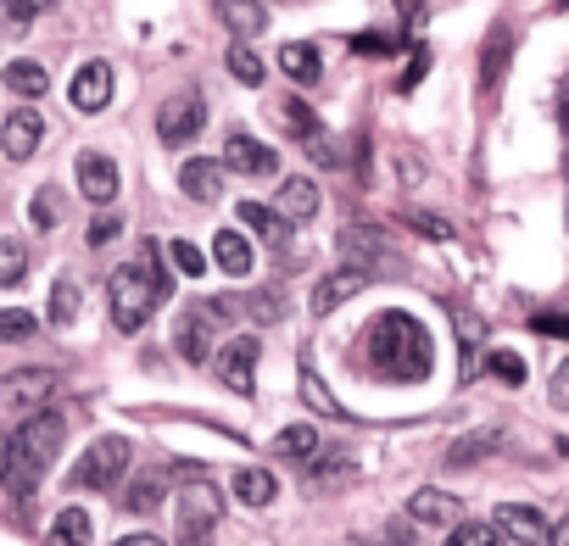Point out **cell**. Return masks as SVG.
Returning <instances> with one entry per match:
<instances>
[{
  "mask_svg": "<svg viewBox=\"0 0 569 546\" xmlns=\"http://www.w3.org/2000/svg\"><path fill=\"white\" fill-rule=\"evenodd\" d=\"M363 357H369V374L397 380V385H419L436 363V346L413 313H380L363 330Z\"/></svg>",
  "mask_w": 569,
  "mask_h": 546,
  "instance_id": "obj_1",
  "label": "cell"
},
{
  "mask_svg": "<svg viewBox=\"0 0 569 546\" xmlns=\"http://www.w3.org/2000/svg\"><path fill=\"white\" fill-rule=\"evenodd\" d=\"M302 474H308V485H319V491H325V485H336V479H347V474H352V457H347L341 446H319V452L302 463Z\"/></svg>",
  "mask_w": 569,
  "mask_h": 546,
  "instance_id": "obj_25",
  "label": "cell"
},
{
  "mask_svg": "<svg viewBox=\"0 0 569 546\" xmlns=\"http://www.w3.org/2000/svg\"><path fill=\"white\" fill-rule=\"evenodd\" d=\"M29 223H34L40 234H51V229L62 223V190H57V184H46V190L29 201Z\"/></svg>",
  "mask_w": 569,
  "mask_h": 546,
  "instance_id": "obj_33",
  "label": "cell"
},
{
  "mask_svg": "<svg viewBox=\"0 0 569 546\" xmlns=\"http://www.w3.org/2000/svg\"><path fill=\"white\" fill-rule=\"evenodd\" d=\"M408 223H413L419 234H430V240H447V223H441V218H430V212H413Z\"/></svg>",
  "mask_w": 569,
  "mask_h": 546,
  "instance_id": "obj_45",
  "label": "cell"
},
{
  "mask_svg": "<svg viewBox=\"0 0 569 546\" xmlns=\"http://www.w3.org/2000/svg\"><path fill=\"white\" fill-rule=\"evenodd\" d=\"M0 79H7V90L23 95V101H40V95L51 90V73H46L40 62H29V57H23V62H7V73H0Z\"/></svg>",
  "mask_w": 569,
  "mask_h": 546,
  "instance_id": "obj_27",
  "label": "cell"
},
{
  "mask_svg": "<svg viewBox=\"0 0 569 546\" xmlns=\"http://www.w3.org/2000/svg\"><path fill=\"white\" fill-rule=\"evenodd\" d=\"M491 374H497L502 385H525V363H519L513 352H491Z\"/></svg>",
  "mask_w": 569,
  "mask_h": 546,
  "instance_id": "obj_41",
  "label": "cell"
},
{
  "mask_svg": "<svg viewBox=\"0 0 569 546\" xmlns=\"http://www.w3.org/2000/svg\"><path fill=\"white\" fill-rule=\"evenodd\" d=\"M536 330L541 335H569V313H536Z\"/></svg>",
  "mask_w": 569,
  "mask_h": 546,
  "instance_id": "obj_46",
  "label": "cell"
},
{
  "mask_svg": "<svg viewBox=\"0 0 569 546\" xmlns=\"http://www.w3.org/2000/svg\"><path fill=\"white\" fill-rule=\"evenodd\" d=\"M257 357H262L257 341H251V335H234V341H223V346L212 352V374H218L229 391L246 396V391H257Z\"/></svg>",
  "mask_w": 569,
  "mask_h": 546,
  "instance_id": "obj_8",
  "label": "cell"
},
{
  "mask_svg": "<svg viewBox=\"0 0 569 546\" xmlns=\"http://www.w3.org/2000/svg\"><path fill=\"white\" fill-rule=\"evenodd\" d=\"M118 229H123V223H118V218H112V212H101V218H96V223H90V245H107V240H112V234H118Z\"/></svg>",
  "mask_w": 569,
  "mask_h": 546,
  "instance_id": "obj_44",
  "label": "cell"
},
{
  "mask_svg": "<svg viewBox=\"0 0 569 546\" xmlns=\"http://www.w3.org/2000/svg\"><path fill=\"white\" fill-rule=\"evenodd\" d=\"M129 463H134V446L123 435H101L73 463V491H118L123 474H129Z\"/></svg>",
  "mask_w": 569,
  "mask_h": 546,
  "instance_id": "obj_5",
  "label": "cell"
},
{
  "mask_svg": "<svg viewBox=\"0 0 569 546\" xmlns=\"http://www.w3.org/2000/svg\"><path fill=\"white\" fill-rule=\"evenodd\" d=\"M319 446H325V441H319L313 424H291V429H279V435H273V457H284V463H308Z\"/></svg>",
  "mask_w": 569,
  "mask_h": 546,
  "instance_id": "obj_26",
  "label": "cell"
},
{
  "mask_svg": "<svg viewBox=\"0 0 569 546\" xmlns=\"http://www.w3.org/2000/svg\"><path fill=\"white\" fill-rule=\"evenodd\" d=\"M179 190H184L190 201L212 206V201H218V190H223V168H218V162H207V156H190V162L179 168Z\"/></svg>",
  "mask_w": 569,
  "mask_h": 546,
  "instance_id": "obj_21",
  "label": "cell"
},
{
  "mask_svg": "<svg viewBox=\"0 0 569 546\" xmlns=\"http://www.w3.org/2000/svg\"><path fill=\"white\" fill-rule=\"evenodd\" d=\"M40 140H46V118L40 112H12L7 123H0V151H7L12 162H29L34 151H40Z\"/></svg>",
  "mask_w": 569,
  "mask_h": 546,
  "instance_id": "obj_13",
  "label": "cell"
},
{
  "mask_svg": "<svg viewBox=\"0 0 569 546\" xmlns=\"http://www.w3.org/2000/svg\"><path fill=\"white\" fill-rule=\"evenodd\" d=\"M79 302H84L79 280H73V273H62V280L51 285V324H57V330H68V324L79 318Z\"/></svg>",
  "mask_w": 569,
  "mask_h": 546,
  "instance_id": "obj_30",
  "label": "cell"
},
{
  "mask_svg": "<svg viewBox=\"0 0 569 546\" xmlns=\"http://www.w3.org/2000/svg\"><path fill=\"white\" fill-rule=\"evenodd\" d=\"M229 73L240 79V84H251V90H262V57L251 51V46H229Z\"/></svg>",
  "mask_w": 569,
  "mask_h": 546,
  "instance_id": "obj_36",
  "label": "cell"
},
{
  "mask_svg": "<svg viewBox=\"0 0 569 546\" xmlns=\"http://www.w3.org/2000/svg\"><path fill=\"white\" fill-rule=\"evenodd\" d=\"M558 107H563V134H569V79H563V95H558Z\"/></svg>",
  "mask_w": 569,
  "mask_h": 546,
  "instance_id": "obj_50",
  "label": "cell"
},
{
  "mask_svg": "<svg viewBox=\"0 0 569 546\" xmlns=\"http://www.w3.org/2000/svg\"><path fill=\"white\" fill-rule=\"evenodd\" d=\"M273 212H279V218H291V223H308V218L319 212V184H313V179H284Z\"/></svg>",
  "mask_w": 569,
  "mask_h": 546,
  "instance_id": "obj_22",
  "label": "cell"
},
{
  "mask_svg": "<svg viewBox=\"0 0 569 546\" xmlns=\"http://www.w3.org/2000/svg\"><path fill=\"white\" fill-rule=\"evenodd\" d=\"M397 12H402L408 23H419V18H425V0H397Z\"/></svg>",
  "mask_w": 569,
  "mask_h": 546,
  "instance_id": "obj_48",
  "label": "cell"
},
{
  "mask_svg": "<svg viewBox=\"0 0 569 546\" xmlns=\"http://www.w3.org/2000/svg\"><path fill=\"white\" fill-rule=\"evenodd\" d=\"M168 256H173V267H179V273H190V280H201V273H207V256H201L190 240H173V245H168Z\"/></svg>",
  "mask_w": 569,
  "mask_h": 546,
  "instance_id": "obj_40",
  "label": "cell"
},
{
  "mask_svg": "<svg viewBox=\"0 0 569 546\" xmlns=\"http://www.w3.org/2000/svg\"><path fill=\"white\" fill-rule=\"evenodd\" d=\"M234 496H240L246 507H268V502H273V474H268V468H240V474H234Z\"/></svg>",
  "mask_w": 569,
  "mask_h": 546,
  "instance_id": "obj_32",
  "label": "cell"
},
{
  "mask_svg": "<svg viewBox=\"0 0 569 546\" xmlns=\"http://www.w3.org/2000/svg\"><path fill=\"white\" fill-rule=\"evenodd\" d=\"M497 529H502L508 540L547 546V518H541L536 507H525V502H502V507H497Z\"/></svg>",
  "mask_w": 569,
  "mask_h": 546,
  "instance_id": "obj_18",
  "label": "cell"
},
{
  "mask_svg": "<svg viewBox=\"0 0 569 546\" xmlns=\"http://www.w3.org/2000/svg\"><path fill=\"white\" fill-rule=\"evenodd\" d=\"M408 518H413V524H436V529H447V524L463 518V502L447 496V491H413V496H408Z\"/></svg>",
  "mask_w": 569,
  "mask_h": 546,
  "instance_id": "obj_19",
  "label": "cell"
},
{
  "mask_svg": "<svg viewBox=\"0 0 569 546\" xmlns=\"http://www.w3.org/2000/svg\"><path fill=\"white\" fill-rule=\"evenodd\" d=\"M23 273H29V245L0 240V285H23Z\"/></svg>",
  "mask_w": 569,
  "mask_h": 546,
  "instance_id": "obj_35",
  "label": "cell"
},
{
  "mask_svg": "<svg viewBox=\"0 0 569 546\" xmlns=\"http://www.w3.org/2000/svg\"><path fill=\"white\" fill-rule=\"evenodd\" d=\"M29 335H34V313L0 307V346H18V341H29Z\"/></svg>",
  "mask_w": 569,
  "mask_h": 546,
  "instance_id": "obj_37",
  "label": "cell"
},
{
  "mask_svg": "<svg viewBox=\"0 0 569 546\" xmlns=\"http://www.w3.org/2000/svg\"><path fill=\"white\" fill-rule=\"evenodd\" d=\"M90 513L84 507H62L57 518H51V546H90Z\"/></svg>",
  "mask_w": 569,
  "mask_h": 546,
  "instance_id": "obj_29",
  "label": "cell"
},
{
  "mask_svg": "<svg viewBox=\"0 0 569 546\" xmlns=\"http://www.w3.org/2000/svg\"><path fill=\"white\" fill-rule=\"evenodd\" d=\"M118 546H162V540H157V535H123Z\"/></svg>",
  "mask_w": 569,
  "mask_h": 546,
  "instance_id": "obj_49",
  "label": "cell"
},
{
  "mask_svg": "<svg viewBox=\"0 0 569 546\" xmlns=\"http://www.w3.org/2000/svg\"><path fill=\"white\" fill-rule=\"evenodd\" d=\"M547 391H552V407H563V413H569V357L552 368V385H547Z\"/></svg>",
  "mask_w": 569,
  "mask_h": 546,
  "instance_id": "obj_43",
  "label": "cell"
},
{
  "mask_svg": "<svg viewBox=\"0 0 569 546\" xmlns=\"http://www.w3.org/2000/svg\"><path fill=\"white\" fill-rule=\"evenodd\" d=\"M212 324H218L212 302H190V307L179 313V324H173V346H179L184 363H212Z\"/></svg>",
  "mask_w": 569,
  "mask_h": 546,
  "instance_id": "obj_7",
  "label": "cell"
},
{
  "mask_svg": "<svg viewBox=\"0 0 569 546\" xmlns=\"http://www.w3.org/2000/svg\"><path fill=\"white\" fill-rule=\"evenodd\" d=\"M212 12H218V23L234 40H257L268 29V7H262V0H212Z\"/></svg>",
  "mask_w": 569,
  "mask_h": 546,
  "instance_id": "obj_17",
  "label": "cell"
},
{
  "mask_svg": "<svg viewBox=\"0 0 569 546\" xmlns=\"http://www.w3.org/2000/svg\"><path fill=\"white\" fill-rule=\"evenodd\" d=\"M279 307H284V302H279L273 291H257V296L246 302V313H251L257 324H273V318H279Z\"/></svg>",
  "mask_w": 569,
  "mask_h": 546,
  "instance_id": "obj_42",
  "label": "cell"
},
{
  "mask_svg": "<svg viewBox=\"0 0 569 546\" xmlns=\"http://www.w3.org/2000/svg\"><path fill=\"white\" fill-rule=\"evenodd\" d=\"M279 68H284V79H291V84H319V73H325V62H319V51L313 46H279Z\"/></svg>",
  "mask_w": 569,
  "mask_h": 546,
  "instance_id": "obj_24",
  "label": "cell"
},
{
  "mask_svg": "<svg viewBox=\"0 0 569 546\" xmlns=\"http://www.w3.org/2000/svg\"><path fill=\"white\" fill-rule=\"evenodd\" d=\"M73 179H79V195H84V201H96V206H112V201H118V162H112V156L79 151Z\"/></svg>",
  "mask_w": 569,
  "mask_h": 546,
  "instance_id": "obj_10",
  "label": "cell"
},
{
  "mask_svg": "<svg viewBox=\"0 0 569 546\" xmlns=\"http://www.w3.org/2000/svg\"><path fill=\"white\" fill-rule=\"evenodd\" d=\"M0 12H7L12 23H34V18L57 12V0H0Z\"/></svg>",
  "mask_w": 569,
  "mask_h": 546,
  "instance_id": "obj_39",
  "label": "cell"
},
{
  "mask_svg": "<svg viewBox=\"0 0 569 546\" xmlns=\"http://www.w3.org/2000/svg\"><path fill=\"white\" fill-rule=\"evenodd\" d=\"M162 485H168V468H140V474L123 485V507H129V513H157V507H162Z\"/></svg>",
  "mask_w": 569,
  "mask_h": 546,
  "instance_id": "obj_23",
  "label": "cell"
},
{
  "mask_svg": "<svg viewBox=\"0 0 569 546\" xmlns=\"http://www.w3.org/2000/svg\"><path fill=\"white\" fill-rule=\"evenodd\" d=\"M62 441H68L62 413L34 407V413L12 429V441L0 446V485H7L12 496H34V485H40V479H46V468L57 463Z\"/></svg>",
  "mask_w": 569,
  "mask_h": 546,
  "instance_id": "obj_2",
  "label": "cell"
},
{
  "mask_svg": "<svg viewBox=\"0 0 569 546\" xmlns=\"http://www.w3.org/2000/svg\"><path fill=\"white\" fill-rule=\"evenodd\" d=\"M497 441H502L497 429H469V435L447 452V468H469L475 457H491V452H497Z\"/></svg>",
  "mask_w": 569,
  "mask_h": 546,
  "instance_id": "obj_31",
  "label": "cell"
},
{
  "mask_svg": "<svg viewBox=\"0 0 569 546\" xmlns=\"http://www.w3.org/2000/svg\"><path fill=\"white\" fill-rule=\"evenodd\" d=\"M51 396H57V374L51 368H18V374L0 380V407H29L34 413Z\"/></svg>",
  "mask_w": 569,
  "mask_h": 546,
  "instance_id": "obj_11",
  "label": "cell"
},
{
  "mask_svg": "<svg viewBox=\"0 0 569 546\" xmlns=\"http://www.w3.org/2000/svg\"><path fill=\"white\" fill-rule=\"evenodd\" d=\"M212 256H218L223 273H234V280H240V273H251V245H246L240 229H218L212 234Z\"/></svg>",
  "mask_w": 569,
  "mask_h": 546,
  "instance_id": "obj_28",
  "label": "cell"
},
{
  "mask_svg": "<svg viewBox=\"0 0 569 546\" xmlns=\"http://www.w3.org/2000/svg\"><path fill=\"white\" fill-rule=\"evenodd\" d=\"M68 101L73 112H107L112 107V68L107 62H84L68 84Z\"/></svg>",
  "mask_w": 569,
  "mask_h": 546,
  "instance_id": "obj_12",
  "label": "cell"
},
{
  "mask_svg": "<svg viewBox=\"0 0 569 546\" xmlns=\"http://www.w3.org/2000/svg\"><path fill=\"white\" fill-rule=\"evenodd\" d=\"M234 218L257 234V240H268V245H291V218H279L273 206H262V201H240L234 206Z\"/></svg>",
  "mask_w": 569,
  "mask_h": 546,
  "instance_id": "obj_20",
  "label": "cell"
},
{
  "mask_svg": "<svg viewBox=\"0 0 569 546\" xmlns=\"http://www.w3.org/2000/svg\"><path fill=\"white\" fill-rule=\"evenodd\" d=\"M508 62H513V34H508V29L497 23V29H491V40L480 46V95H486V101H497Z\"/></svg>",
  "mask_w": 569,
  "mask_h": 546,
  "instance_id": "obj_15",
  "label": "cell"
},
{
  "mask_svg": "<svg viewBox=\"0 0 569 546\" xmlns=\"http://www.w3.org/2000/svg\"><path fill=\"white\" fill-rule=\"evenodd\" d=\"M284 123H291L297 129V140L308 145V156L319 162V168H336L341 156H336V145H330V129L313 118V107H302V101H291V107H284Z\"/></svg>",
  "mask_w": 569,
  "mask_h": 546,
  "instance_id": "obj_14",
  "label": "cell"
},
{
  "mask_svg": "<svg viewBox=\"0 0 569 546\" xmlns=\"http://www.w3.org/2000/svg\"><path fill=\"white\" fill-rule=\"evenodd\" d=\"M223 168H234V173H279V156H273V145H262V140H251V134H229L223 140Z\"/></svg>",
  "mask_w": 569,
  "mask_h": 546,
  "instance_id": "obj_16",
  "label": "cell"
},
{
  "mask_svg": "<svg viewBox=\"0 0 569 546\" xmlns=\"http://www.w3.org/2000/svg\"><path fill=\"white\" fill-rule=\"evenodd\" d=\"M201 129H207V101H201V90H179V95H168V101L157 107V140H162V145H190Z\"/></svg>",
  "mask_w": 569,
  "mask_h": 546,
  "instance_id": "obj_6",
  "label": "cell"
},
{
  "mask_svg": "<svg viewBox=\"0 0 569 546\" xmlns=\"http://www.w3.org/2000/svg\"><path fill=\"white\" fill-rule=\"evenodd\" d=\"M441 546H508V535H497V524H452V535Z\"/></svg>",
  "mask_w": 569,
  "mask_h": 546,
  "instance_id": "obj_34",
  "label": "cell"
},
{
  "mask_svg": "<svg viewBox=\"0 0 569 546\" xmlns=\"http://www.w3.org/2000/svg\"><path fill=\"white\" fill-rule=\"evenodd\" d=\"M369 280H375V267H369V262L330 267L325 280H319V291H313V313H319V318H325V313H336L341 302H352L358 291H369Z\"/></svg>",
  "mask_w": 569,
  "mask_h": 546,
  "instance_id": "obj_9",
  "label": "cell"
},
{
  "mask_svg": "<svg viewBox=\"0 0 569 546\" xmlns=\"http://www.w3.org/2000/svg\"><path fill=\"white\" fill-rule=\"evenodd\" d=\"M302 396H308V407H313V413H325V418H336V413H341V402L330 396V385H325L313 368H302Z\"/></svg>",
  "mask_w": 569,
  "mask_h": 546,
  "instance_id": "obj_38",
  "label": "cell"
},
{
  "mask_svg": "<svg viewBox=\"0 0 569 546\" xmlns=\"http://www.w3.org/2000/svg\"><path fill=\"white\" fill-rule=\"evenodd\" d=\"M162 296H168V273L157 267V245H140V256L123 262L107 280V307H112V324L123 335H140Z\"/></svg>",
  "mask_w": 569,
  "mask_h": 546,
  "instance_id": "obj_3",
  "label": "cell"
},
{
  "mask_svg": "<svg viewBox=\"0 0 569 546\" xmlns=\"http://www.w3.org/2000/svg\"><path fill=\"white\" fill-rule=\"evenodd\" d=\"M547 546H569V513L558 524H547Z\"/></svg>",
  "mask_w": 569,
  "mask_h": 546,
  "instance_id": "obj_47",
  "label": "cell"
},
{
  "mask_svg": "<svg viewBox=\"0 0 569 546\" xmlns=\"http://www.w3.org/2000/svg\"><path fill=\"white\" fill-rule=\"evenodd\" d=\"M218 513H223V496L212 491V479L190 474V485L179 491V507H173V546H212Z\"/></svg>",
  "mask_w": 569,
  "mask_h": 546,
  "instance_id": "obj_4",
  "label": "cell"
}]
</instances>
